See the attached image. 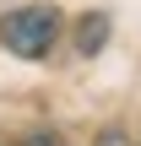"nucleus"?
I'll return each instance as SVG.
<instances>
[{"label":"nucleus","mask_w":141,"mask_h":146,"mask_svg":"<svg viewBox=\"0 0 141 146\" xmlns=\"http://www.w3.org/2000/svg\"><path fill=\"white\" fill-rule=\"evenodd\" d=\"M103 43H109V16H103V11L82 16V27H76V49H82V54H98Z\"/></svg>","instance_id":"f03ea898"},{"label":"nucleus","mask_w":141,"mask_h":146,"mask_svg":"<svg viewBox=\"0 0 141 146\" xmlns=\"http://www.w3.org/2000/svg\"><path fill=\"white\" fill-rule=\"evenodd\" d=\"M16 146H65V135L60 130H33V135H22Z\"/></svg>","instance_id":"7ed1b4c3"},{"label":"nucleus","mask_w":141,"mask_h":146,"mask_svg":"<svg viewBox=\"0 0 141 146\" xmlns=\"http://www.w3.org/2000/svg\"><path fill=\"white\" fill-rule=\"evenodd\" d=\"M92 146H130V135L120 130V125H109V130H98V141Z\"/></svg>","instance_id":"20e7f679"},{"label":"nucleus","mask_w":141,"mask_h":146,"mask_svg":"<svg viewBox=\"0 0 141 146\" xmlns=\"http://www.w3.org/2000/svg\"><path fill=\"white\" fill-rule=\"evenodd\" d=\"M60 27H65V16H60L54 5H16V11L0 16V43H5L16 60H43V54L54 49Z\"/></svg>","instance_id":"f257e3e1"}]
</instances>
